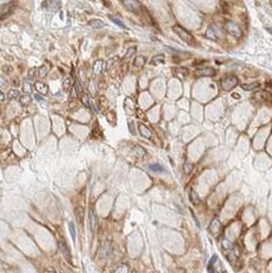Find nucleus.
<instances>
[{"instance_id": "obj_4", "label": "nucleus", "mask_w": 272, "mask_h": 273, "mask_svg": "<svg viewBox=\"0 0 272 273\" xmlns=\"http://www.w3.org/2000/svg\"><path fill=\"white\" fill-rule=\"evenodd\" d=\"M194 73L197 77H212L216 74V70L210 67H201L195 70Z\"/></svg>"}, {"instance_id": "obj_3", "label": "nucleus", "mask_w": 272, "mask_h": 273, "mask_svg": "<svg viewBox=\"0 0 272 273\" xmlns=\"http://www.w3.org/2000/svg\"><path fill=\"white\" fill-rule=\"evenodd\" d=\"M224 28H225L226 31L229 33V34L232 35L235 38L240 37L241 34H242V32H241V29L239 28V26H238L237 24L233 23V22H227L225 24Z\"/></svg>"}, {"instance_id": "obj_1", "label": "nucleus", "mask_w": 272, "mask_h": 273, "mask_svg": "<svg viewBox=\"0 0 272 273\" xmlns=\"http://www.w3.org/2000/svg\"><path fill=\"white\" fill-rule=\"evenodd\" d=\"M173 31L175 32L176 34L178 35L183 41L187 42V43H192V42L194 41V37H193V36H192L190 33L187 31V30H185L181 26H178V25L174 26L173 27Z\"/></svg>"}, {"instance_id": "obj_24", "label": "nucleus", "mask_w": 272, "mask_h": 273, "mask_svg": "<svg viewBox=\"0 0 272 273\" xmlns=\"http://www.w3.org/2000/svg\"><path fill=\"white\" fill-rule=\"evenodd\" d=\"M19 97V91L17 90H10V91L7 93V99H16V98Z\"/></svg>"}, {"instance_id": "obj_14", "label": "nucleus", "mask_w": 272, "mask_h": 273, "mask_svg": "<svg viewBox=\"0 0 272 273\" xmlns=\"http://www.w3.org/2000/svg\"><path fill=\"white\" fill-rule=\"evenodd\" d=\"M103 68H104V62L102 60H99L97 61L96 63H94V74H100L101 72L103 71Z\"/></svg>"}, {"instance_id": "obj_8", "label": "nucleus", "mask_w": 272, "mask_h": 273, "mask_svg": "<svg viewBox=\"0 0 272 273\" xmlns=\"http://www.w3.org/2000/svg\"><path fill=\"white\" fill-rule=\"evenodd\" d=\"M88 25H90V27H93V28H94V29H101V28H103V27H105V24H104L103 21L98 20V19L90 20L88 21Z\"/></svg>"}, {"instance_id": "obj_25", "label": "nucleus", "mask_w": 272, "mask_h": 273, "mask_svg": "<svg viewBox=\"0 0 272 273\" xmlns=\"http://www.w3.org/2000/svg\"><path fill=\"white\" fill-rule=\"evenodd\" d=\"M46 74H47V68H46V66H45V65L41 66L40 68H39L38 76L40 78H44L45 76H46Z\"/></svg>"}, {"instance_id": "obj_27", "label": "nucleus", "mask_w": 272, "mask_h": 273, "mask_svg": "<svg viewBox=\"0 0 272 273\" xmlns=\"http://www.w3.org/2000/svg\"><path fill=\"white\" fill-rule=\"evenodd\" d=\"M70 85H71V79H70V78H66L65 80H64V83H63L64 90H65V91L68 90L69 87H70Z\"/></svg>"}, {"instance_id": "obj_32", "label": "nucleus", "mask_w": 272, "mask_h": 273, "mask_svg": "<svg viewBox=\"0 0 272 273\" xmlns=\"http://www.w3.org/2000/svg\"><path fill=\"white\" fill-rule=\"evenodd\" d=\"M134 53H136V47H131L127 50V53L124 54V58H130L133 56Z\"/></svg>"}, {"instance_id": "obj_39", "label": "nucleus", "mask_w": 272, "mask_h": 273, "mask_svg": "<svg viewBox=\"0 0 272 273\" xmlns=\"http://www.w3.org/2000/svg\"><path fill=\"white\" fill-rule=\"evenodd\" d=\"M266 85H267L268 87H272V80H271V81H269V82H267V83H266Z\"/></svg>"}, {"instance_id": "obj_22", "label": "nucleus", "mask_w": 272, "mask_h": 273, "mask_svg": "<svg viewBox=\"0 0 272 273\" xmlns=\"http://www.w3.org/2000/svg\"><path fill=\"white\" fill-rule=\"evenodd\" d=\"M69 230H70V233H71V236H72L73 241H75V239H76V231H75V226H74V223H73V222H69Z\"/></svg>"}, {"instance_id": "obj_37", "label": "nucleus", "mask_w": 272, "mask_h": 273, "mask_svg": "<svg viewBox=\"0 0 272 273\" xmlns=\"http://www.w3.org/2000/svg\"><path fill=\"white\" fill-rule=\"evenodd\" d=\"M34 98H35V99L37 100V101H39V102H42V101H43V99H42V98H41L40 96H39V94H35Z\"/></svg>"}, {"instance_id": "obj_21", "label": "nucleus", "mask_w": 272, "mask_h": 273, "mask_svg": "<svg viewBox=\"0 0 272 273\" xmlns=\"http://www.w3.org/2000/svg\"><path fill=\"white\" fill-rule=\"evenodd\" d=\"M31 98H30L29 94H25V96H23L22 98L20 99V102L21 104H22L23 106H28L30 103H31Z\"/></svg>"}, {"instance_id": "obj_17", "label": "nucleus", "mask_w": 272, "mask_h": 273, "mask_svg": "<svg viewBox=\"0 0 272 273\" xmlns=\"http://www.w3.org/2000/svg\"><path fill=\"white\" fill-rule=\"evenodd\" d=\"M164 62V54H157V56L153 57L151 63L153 65H159V64H162Z\"/></svg>"}, {"instance_id": "obj_15", "label": "nucleus", "mask_w": 272, "mask_h": 273, "mask_svg": "<svg viewBox=\"0 0 272 273\" xmlns=\"http://www.w3.org/2000/svg\"><path fill=\"white\" fill-rule=\"evenodd\" d=\"M220 228H221V223H220V221L218 220V219H215L212 222V224H210V230L212 232H214V233H216V232H218L219 230H220Z\"/></svg>"}, {"instance_id": "obj_35", "label": "nucleus", "mask_w": 272, "mask_h": 273, "mask_svg": "<svg viewBox=\"0 0 272 273\" xmlns=\"http://www.w3.org/2000/svg\"><path fill=\"white\" fill-rule=\"evenodd\" d=\"M116 60H117V58H116V59H115V60H114V59H111V60H109V61H108V63H107V64H108V66H107V67H106V70H109L110 68H111L112 64H113V63H114V62H115V61H116Z\"/></svg>"}, {"instance_id": "obj_23", "label": "nucleus", "mask_w": 272, "mask_h": 273, "mask_svg": "<svg viewBox=\"0 0 272 273\" xmlns=\"http://www.w3.org/2000/svg\"><path fill=\"white\" fill-rule=\"evenodd\" d=\"M109 19L111 20L112 22L114 23V24H116V25H117V26L120 27V28H125V25L123 24V22H122V21H120L119 19H117V18H115V17H111V16H110V17H109Z\"/></svg>"}, {"instance_id": "obj_16", "label": "nucleus", "mask_w": 272, "mask_h": 273, "mask_svg": "<svg viewBox=\"0 0 272 273\" xmlns=\"http://www.w3.org/2000/svg\"><path fill=\"white\" fill-rule=\"evenodd\" d=\"M190 200L194 205H197L200 202L199 196L197 195V193L195 192L194 190H191V191H190Z\"/></svg>"}, {"instance_id": "obj_34", "label": "nucleus", "mask_w": 272, "mask_h": 273, "mask_svg": "<svg viewBox=\"0 0 272 273\" xmlns=\"http://www.w3.org/2000/svg\"><path fill=\"white\" fill-rule=\"evenodd\" d=\"M35 71H36V68H32V69L29 71L28 76H29V78H30V79H33V78H34V76H35Z\"/></svg>"}, {"instance_id": "obj_40", "label": "nucleus", "mask_w": 272, "mask_h": 273, "mask_svg": "<svg viewBox=\"0 0 272 273\" xmlns=\"http://www.w3.org/2000/svg\"><path fill=\"white\" fill-rule=\"evenodd\" d=\"M44 273H54V271H50V270H46V271H45Z\"/></svg>"}, {"instance_id": "obj_29", "label": "nucleus", "mask_w": 272, "mask_h": 273, "mask_svg": "<svg viewBox=\"0 0 272 273\" xmlns=\"http://www.w3.org/2000/svg\"><path fill=\"white\" fill-rule=\"evenodd\" d=\"M88 99H90V98H88V96L87 94H82V98H81V102L83 103V105L84 106H86V107H90V102H88Z\"/></svg>"}, {"instance_id": "obj_9", "label": "nucleus", "mask_w": 272, "mask_h": 273, "mask_svg": "<svg viewBox=\"0 0 272 273\" xmlns=\"http://www.w3.org/2000/svg\"><path fill=\"white\" fill-rule=\"evenodd\" d=\"M174 75L177 76V77H180V78H185L186 76L188 75V70L186 68H182V67L176 68L175 70H174Z\"/></svg>"}, {"instance_id": "obj_6", "label": "nucleus", "mask_w": 272, "mask_h": 273, "mask_svg": "<svg viewBox=\"0 0 272 273\" xmlns=\"http://www.w3.org/2000/svg\"><path fill=\"white\" fill-rule=\"evenodd\" d=\"M58 245H59V250L62 251V254L64 255V257L66 258V260L68 261L69 263H72L71 253H70V250H69V247H67L66 242H64L62 240H59V242H58Z\"/></svg>"}, {"instance_id": "obj_13", "label": "nucleus", "mask_w": 272, "mask_h": 273, "mask_svg": "<svg viewBox=\"0 0 272 273\" xmlns=\"http://www.w3.org/2000/svg\"><path fill=\"white\" fill-rule=\"evenodd\" d=\"M35 88L40 94H46L47 91H48L47 85L44 84V83H42V82H36V83H35Z\"/></svg>"}, {"instance_id": "obj_20", "label": "nucleus", "mask_w": 272, "mask_h": 273, "mask_svg": "<svg viewBox=\"0 0 272 273\" xmlns=\"http://www.w3.org/2000/svg\"><path fill=\"white\" fill-rule=\"evenodd\" d=\"M23 91L26 94H29L32 91V84L29 81H24L23 83Z\"/></svg>"}, {"instance_id": "obj_7", "label": "nucleus", "mask_w": 272, "mask_h": 273, "mask_svg": "<svg viewBox=\"0 0 272 273\" xmlns=\"http://www.w3.org/2000/svg\"><path fill=\"white\" fill-rule=\"evenodd\" d=\"M122 4L127 8L128 10L137 13L139 10L140 3L138 1H134V0H126V1H122Z\"/></svg>"}, {"instance_id": "obj_30", "label": "nucleus", "mask_w": 272, "mask_h": 273, "mask_svg": "<svg viewBox=\"0 0 272 273\" xmlns=\"http://www.w3.org/2000/svg\"><path fill=\"white\" fill-rule=\"evenodd\" d=\"M134 150H136V151H137V154L140 155V156L145 155V153H146L145 150L143 149L142 147H140V146H134Z\"/></svg>"}, {"instance_id": "obj_12", "label": "nucleus", "mask_w": 272, "mask_h": 273, "mask_svg": "<svg viewBox=\"0 0 272 273\" xmlns=\"http://www.w3.org/2000/svg\"><path fill=\"white\" fill-rule=\"evenodd\" d=\"M152 171H155V173H166V170H164V167H162V165H160L159 163H152V164H149L148 167Z\"/></svg>"}, {"instance_id": "obj_28", "label": "nucleus", "mask_w": 272, "mask_h": 273, "mask_svg": "<svg viewBox=\"0 0 272 273\" xmlns=\"http://www.w3.org/2000/svg\"><path fill=\"white\" fill-rule=\"evenodd\" d=\"M192 168H193V165H192L191 163H188V162H186V163L184 164V171H185V173L187 174V175L191 173Z\"/></svg>"}, {"instance_id": "obj_11", "label": "nucleus", "mask_w": 272, "mask_h": 273, "mask_svg": "<svg viewBox=\"0 0 272 273\" xmlns=\"http://www.w3.org/2000/svg\"><path fill=\"white\" fill-rule=\"evenodd\" d=\"M139 130H140V133H141V134H142L143 137H145V138H151V131H150V130H149L147 126H146V125L140 123L139 124Z\"/></svg>"}, {"instance_id": "obj_33", "label": "nucleus", "mask_w": 272, "mask_h": 273, "mask_svg": "<svg viewBox=\"0 0 272 273\" xmlns=\"http://www.w3.org/2000/svg\"><path fill=\"white\" fill-rule=\"evenodd\" d=\"M78 90H76L75 86H73L72 90H71V94H70V97H71V99H76L78 96Z\"/></svg>"}, {"instance_id": "obj_36", "label": "nucleus", "mask_w": 272, "mask_h": 273, "mask_svg": "<svg viewBox=\"0 0 272 273\" xmlns=\"http://www.w3.org/2000/svg\"><path fill=\"white\" fill-rule=\"evenodd\" d=\"M174 273H186V271H185V269H183V268H177L174 270Z\"/></svg>"}, {"instance_id": "obj_18", "label": "nucleus", "mask_w": 272, "mask_h": 273, "mask_svg": "<svg viewBox=\"0 0 272 273\" xmlns=\"http://www.w3.org/2000/svg\"><path fill=\"white\" fill-rule=\"evenodd\" d=\"M206 36L207 38L212 39V40H217V35H216V32L215 30H214L212 27H209L206 30Z\"/></svg>"}, {"instance_id": "obj_19", "label": "nucleus", "mask_w": 272, "mask_h": 273, "mask_svg": "<svg viewBox=\"0 0 272 273\" xmlns=\"http://www.w3.org/2000/svg\"><path fill=\"white\" fill-rule=\"evenodd\" d=\"M146 63V59L144 57H137L134 62V65L136 67H143Z\"/></svg>"}, {"instance_id": "obj_2", "label": "nucleus", "mask_w": 272, "mask_h": 273, "mask_svg": "<svg viewBox=\"0 0 272 273\" xmlns=\"http://www.w3.org/2000/svg\"><path fill=\"white\" fill-rule=\"evenodd\" d=\"M237 83H238V79L236 76L229 75V76H226L225 78L222 79L221 86L224 90L229 91V90H231L232 88H234L235 86H236Z\"/></svg>"}, {"instance_id": "obj_26", "label": "nucleus", "mask_w": 272, "mask_h": 273, "mask_svg": "<svg viewBox=\"0 0 272 273\" xmlns=\"http://www.w3.org/2000/svg\"><path fill=\"white\" fill-rule=\"evenodd\" d=\"M8 86V82L3 76H0V87L1 88H6Z\"/></svg>"}, {"instance_id": "obj_5", "label": "nucleus", "mask_w": 272, "mask_h": 273, "mask_svg": "<svg viewBox=\"0 0 272 273\" xmlns=\"http://www.w3.org/2000/svg\"><path fill=\"white\" fill-rule=\"evenodd\" d=\"M88 222H90V228L91 232H94L98 226V218L94 207H90L88 210Z\"/></svg>"}, {"instance_id": "obj_38", "label": "nucleus", "mask_w": 272, "mask_h": 273, "mask_svg": "<svg viewBox=\"0 0 272 273\" xmlns=\"http://www.w3.org/2000/svg\"><path fill=\"white\" fill-rule=\"evenodd\" d=\"M4 99H5V96H4V94L2 93L1 90H0V102H1V101H4Z\"/></svg>"}, {"instance_id": "obj_10", "label": "nucleus", "mask_w": 272, "mask_h": 273, "mask_svg": "<svg viewBox=\"0 0 272 273\" xmlns=\"http://www.w3.org/2000/svg\"><path fill=\"white\" fill-rule=\"evenodd\" d=\"M260 86L259 82H252V83H247V84H241V88L244 90L246 91H250V90H255Z\"/></svg>"}, {"instance_id": "obj_31", "label": "nucleus", "mask_w": 272, "mask_h": 273, "mask_svg": "<svg viewBox=\"0 0 272 273\" xmlns=\"http://www.w3.org/2000/svg\"><path fill=\"white\" fill-rule=\"evenodd\" d=\"M127 271H128V267L126 265H123L116 270V273H127Z\"/></svg>"}]
</instances>
